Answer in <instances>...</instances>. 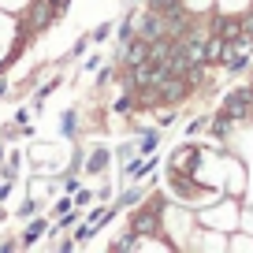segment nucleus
Returning <instances> with one entry per match:
<instances>
[{
  "label": "nucleus",
  "mask_w": 253,
  "mask_h": 253,
  "mask_svg": "<svg viewBox=\"0 0 253 253\" xmlns=\"http://www.w3.org/2000/svg\"><path fill=\"white\" fill-rule=\"evenodd\" d=\"M223 116H227V119H246V116H253V86L231 89V93L223 97Z\"/></svg>",
  "instance_id": "nucleus-1"
},
{
  "label": "nucleus",
  "mask_w": 253,
  "mask_h": 253,
  "mask_svg": "<svg viewBox=\"0 0 253 253\" xmlns=\"http://www.w3.org/2000/svg\"><path fill=\"white\" fill-rule=\"evenodd\" d=\"M52 19H56L52 4H48V0H34V4H30V11H26V19H23V26H26V38H30V34L48 30V23H52Z\"/></svg>",
  "instance_id": "nucleus-2"
},
{
  "label": "nucleus",
  "mask_w": 253,
  "mask_h": 253,
  "mask_svg": "<svg viewBox=\"0 0 253 253\" xmlns=\"http://www.w3.org/2000/svg\"><path fill=\"white\" fill-rule=\"evenodd\" d=\"M157 231H160V205H157V201H149V205L134 216L130 235H157Z\"/></svg>",
  "instance_id": "nucleus-3"
},
{
  "label": "nucleus",
  "mask_w": 253,
  "mask_h": 253,
  "mask_svg": "<svg viewBox=\"0 0 253 253\" xmlns=\"http://www.w3.org/2000/svg\"><path fill=\"white\" fill-rule=\"evenodd\" d=\"M164 30H168V19L157 15V11H149V15L142 19V26H138V38L142 41H157V38H164Z\"/></svg>",
  "instance_id": "nucleus-4"
},
{
  "label": "nucleus",
  "mask_w": 253,
  "mask_h": 253,
  "mask_svg": "<svg viewBox=\"0 0 253 253\" xmlns=\"http://www.w3.org/2000/svg\"><path fill=\"white\" fill-rule=\"evenodd\" d=\"M123 60L134 67V63H142V60H149V41H142V38H130L126 41V52H123Z\"/></svg>",
  "instance_id": "nucleus-5"
},
{
  "label": "nucleus",
  "mask_w": 253,
  "mask_h": 253,
  "mask_svg": "<svg viewBox=\"0 0 253 253\" xmlns=\"http://www.w3.org/2000/svg\"><path fill=\"white\" fill-rule=\"evenodd\" d=\"M220 38L223 41H231V45H238V41H242V23H238V19H220Z\"/></svg>",
  "instance_id": "nucleus-6"
},
{
  "label": "nucleus",
  "mask_w": 253,
  "mask_h": 253,
  "mask_svg": "<svg viewBox=\"0 0 253 253\" xmlns=\"http://www.w3.org/2000/svg\"><path fill=\"white\" fill-rule=\"evenodd\" d=\"M153 168H157V157H153V153H149V157H145V160H130V164H126V179H142V175L145 171H153Z\"/></svg>",
  "instance_id": "nucleus-7"
},
{
  "label": "nucleus",
  "mask_w": 253,
  "mask_h": 253,
  "mask_svg": "<svg viewBox=\"0 0 253 253\" xmlns=\"http://www.w3.org/2000/svg\"><path fill=\"white\" fill-rule=\"evenodd\" d=\"M104 168H108V149H93L89 160H86V171L97 175V171H104Z\"/></svg>",
  "instance_id": "nucleus-8"
},
{
  "label": "nucleus",
  "mask_w": 253,
  "mask_h": 253,
  "mask_svg": "<svg viewBox=\"0 0 253 253\" xmlns=\"http://www.w3.org/2000/svg\"><path fill=\"white\" fill-rule=\"evenodd\" d=\"M179 8H182V0H149V11H157V15H171Z\"/></svg>",
  "instance_id": "nucleus-9"
},
{
  "label": "nucleus",
  "mask_w": 253,
  "mask_h": 253,
  "mask_svg": "<svg viewBox=\"0 0 253 253\" xmlns=\"http://www.w3.org/2000/svg\"><path fill=\"white\" fill-rule=\"evenodd\" d=\"M45 227H48L45 220H34L30 227H26V235H23V246H34V242H38L41 235H45Z\"/></svg>",
  "instance_id": "nucleus-10"
},
{
  "label": "nucleus",
  "mask_w": 253,
  "mask_h": 253,
  "mask_svg": "<svg viewBox=\"0 0 253 253\" xmlns=\"http://www.w3.org/2000/svg\"><path fill=\"white\" fill-rule=\"evenodd\" d=\"M138 149H142V157L157 153V134H153V130H145V134H142V145H138Z\"/></svg>",
  "instance_id": "nucleus-11"
},
{
  "label": "nucleus",
  "mask_w": 253,
  "mask_h": 253,
  "mask_svg": "<svg viewBox=\"0 0 253 253\" xmlns=\"http://www.w3.org/2000/svg\"><path fill=\"white\" fill-rule=\"evenodd\" d=\"M130 38H134V15H126L119 23V41H130Z\"/></svg>",
  "instance_id": "nucleus-12"
},
{
  "label": "nucleus",
  "mask_w": 253,
  "mask_h": 253,
  "mask_svg": "<svg viewBox=\"0 0 253 253\" xmlns=\"http://www.w3.org/2000/svg\"><path fill=\"white\" fill-rule=\"evenodd\" d=\"M246 45H253V15L242 19V41H238V48H246Z\"/></svg>",
  "instance_id": "nucleus-13"
},
{
  "label": "nucleus",
  "mask_w": 253,
  "mask_h": 253,
  "mask_svg": "<svg viewBox=\"0 0 253 253\" xmlns=\"http://www.w3.org/2000/svg\"><path fill=\"white\" fill-rule=\"evenodd\" d=\"M134 201H142V190H126L123 198H119V205H116V209H126V205H134Z\"/></svg>",
  "instance_id": "nucleus-14"
},
{
  "label": "nucleus",
  "mask_w": 253,
  "mask_h": 253,
  "mask_svg": "<svg viewBox=\"0 0 253 253\" xmlns=\"http://www.w3.org/2000/svg\"><path fill=\"white\" fill-rule=\"evenodd\" d=\"M246 60H250V56H246V52H238V56H231V60H223V63H227V71H242V67H246Z\"/></svg>",
  "instance_id": "nucleus-15"
},
{
  "label": "nucleus",
  "mask_w": 253,
  "mask_h": 253,
  "mask_svg": "<svg viewBox=\"0 0 253 253\" xmlns=\"http://www.w3.org/2000/svg\"><path fill=\"white\" fill-rule=\"evenodd\" d=\"M227 126H231V119H227V116L220 112V119L212 123V134H216V138H223V134H227Z\"/></svg>",
  "instance_id": "nucleus-16"
},
{
  "label": "nucleus",
  "mask_w": 253,
  "mask_h": 253,
  "mask_svg": "<svg viewBox=\"0 0 253 253\" xmlns=\"http://www.w3.org/2000/svg\"><path fill=\"white\" fill-rule=\"evenodd\" d=\"M63 134H75V112H63Z\"/></svg>",
  "instance_id": "nucleus-17"
},
{
  "label": "nucleus",
  "mask_w": 253,
  "mask_h": 253,
  "mask_svg": "<svg viewBox=\"0 0 253 253\" xmlns=\"http://www.w3.org/2000/svg\"><path fill=\"white\" fill-rule=\"evenodd\" d=\"M205 126H209V119H194V123L186 126V134H198V130H205Z\"/></svg>",
  "instance_id": "nucleus-18"
},
{
  "label": "nucleus",
  "mask_w": 253,
  "mask_h": 253,
  "mask_svg": "<svg viewBox=\"0 0 253 253\" xmlns=\"http://www.w3.org/2000/svg\"><path fill=\"white\" fill-rule=\"evenodd\" d=\"M130 104H134L130 97H119V101H116V112H130Z\"/></svg>",
  "instance_id": "nucleus-19"
},
{
  "label": "nucleus",
  "mask_w": 253,
  "mask_h": 253,
  "mask_svg": "<svg viewBox=\"0 0 253 253\" xmlns=\"http://www.w3.org/2000/svg\"><path fill=\"white\" fill-rule=\"evenodd\" d=\"M48 4H52V11L60 15V11H67V4H71V0H48Z\"/></svg>",
  "instance_id": "nucleus-20"
},
{
  "label": "nucleus",
  "mask_w": 253,
  "mask_h": 253,
  "mask_svg": "<svg viewBox=\"0 0 253 253\" xmlns=\"http://www.w3.org/2000/svg\"><path fill=\"white\" fill-rule=\"evenodd\" d=\"M89 198H93L89 190H79V201H71V205H89Z\"/></svg>",
  "instance_id": "nucleus-21"
},
{
  "label": "nucleus",
  "mask_w": 253,
  "mask_h": 253,
  "mask_svg": "<svg viewBox=\"0 0 253 253\" xmlns=\"http://www.w3.org/2000/svg\"><path fill=\"white\" fill-rule=\"evenodd\" d=\"M104 38H108V23H104V26H97V30H93V41H104Z\"/></svg>",
  "instance_id": "nucleus-22"
},
{
  "label": "nucleus",
  "mask_w": 253,
  "mask_h": 253,
  "mask_svg": "<svg viewBox=\"0 0 253 253\" xmlns=\"http://www.w3.org/2000/svg\"><path fill=\"white\" fill-rule=\"evenodd\" d=\"M34 212H38V205H34V201H30V205H19V216H34Z\"/></svg>",
  "instance_id": "nucleus-23"
},
{
  "label": "nucleus",
  "mask_w": 253,
  "mask_h": 253,
  "mask_svg": "<svg viewBox=\"0 0 253 253\" xmlns=\"http://www.w3.org/2000/svg\"><path fill=\"white\" fill-rule=\"evenodd\" d=\"M86 45H89V38H79V45H75L71 56H82V52H86Z\"/></svg>",
  "instance_id": "nucleus-24"
},
{
  "label": "nucleus",
  "mask_w": 253,
  "mask_h": 253,
  "mask_svg": "<svg viewBox=\"0 0 253 253\" xmlns=\"http://www.w3.org/2000/svg\"><path fill=\"white\" fill-rule=\"evenodd\" d=\"M8 186H11V182H0V198H8Z\"/></svg>",
  "instance_id": "nucleus-25"
},
{
  "label": "nucleus",
  "mask_w": 253,
  "mask_h": 253,
  "mask_svg": "<svg viewBox=\"0 0 253 253\" xmlns=\"http://www.w3.org/2000/svg\"><path fill=\"white\" fill-rule=\"evenodd\" d=\"M4 93H8V82H4V79H0V97H4Z\"/></svg>",
  "instance_id": "nucleus-26"
},
{
  "label": "nucleus",
  "mask_w": 253,
  "mask_h": 253,
  "mask_svg": "<svg viewBox=\"0 0 253 253\" xmlns=\"http://www.w3.org/2000/svg\"><path fill=\"white\" fill-rule=\"evenodd\" d=\"M126 4H138V0H126Z\"/></svg>",
  "instance_id": "nucleus-27"
}]
</instances>
